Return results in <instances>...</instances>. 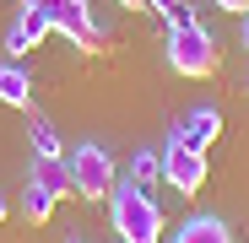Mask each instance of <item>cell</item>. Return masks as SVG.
<instances>
[{
	"label": "cell",
	"instance_id": "obj_1",
	"mask_svg": "<svg viewBox=\"0 0 249 243\" xmlns=\"http://www.w3.org/2000/svg\"><path fill=\"white\" fill-rule=\"evenodd\" d=\"M108 222H114L119 243H162V211H157V200L141 194L130 178H119L108 189Z\"/></svg>",
	"mask_w": 249,
	"mask_h": 243
},
{
	"label": "cell",
	"instance_id": "obj_5",
	"mask_svg": "<svg viewBox=\"0 0 249 243\" xmlns=\"http://www.w3.org/2000/svg\"><path fill=\"white\" fill-rule=\"evenodd\" d=\"M71 178H76V200H108V189L119 184V168H114V157L103 146H76L71 157Z\"/></svg>",
	"mask_w": 249,
	"mask_h": 243
},
{
	"label": "cell",
	"instance_id": "obj_2",
	"mask_svg": "<svg viewBox=\"0 0 249 243\" xmlns=\"http://www.w3.org/2000/svg\"><path fill=\"white\" fill-rule=\"evenodd\" d=\"M162 54H168V70H179V76H190V81L217 76V65H222L217 38L206 32L200 22H190V27H168V38H162Z\"/></svg>",
	"mask_w": 249,
	"mask_h": 243
},
{
	"label": "cell",
	"instance_id": "obj_9",
	"mask_svg": "<svg viewBox=\"0 0 249 243\" xmlns=\"http://www.w3.org/2000/svg\"><path fill=\"white\" fill-rule=\"evenodd\" d=\"M0 103H6V108H33V76L17 60L0 65Z\"/></svg>",
	"mask_w": 249,
	"mask_h": 243
},
{
	"label": "cell",
	"instance_id": "obj_14",
	"mask_svg": "<svg viewBox=\"0 0 249 243\" xmlns=\"http://www.w3.org/2000/svg\"><path fill=\"white\" fill-rule=\"evenodd\" d=\"M238 38H244V49H249V11L238 16Z\"/></svg>",
	"mask_w": 249,
	"mask_h": 243
},
{
	"label": "cell",
	"instance_id": "obj_15",
	"mask_svg": "<svg viewBox=\"0 0 249 243\" xmlns=\"http://www.w3.org/2000/svg\"><path fill=\"white\" fill-rule=\"evenodd\" d=\"M0 216H6V200H0Z\"/></svg>",
	"mask_w": 249,
	"mask_h": 243
},
{
	"label": "cell",
	"instance_id": "obj_8",
	"mask_svg": "<svg viewBox=\"0 0 249 243\" xmlns=\"http://www.w3.org/2000/svg\"><path fill=\"white\" fill-rule=\"evenodd\" d=\"M174 243H233V232H228V222L222 216H190L179 232H174Z\"/></svg>",
	"mask_w": 249,
	"mask_h": 243
},
{
	"label": "cell",
	"instance_id": "obj_10",
	"mask_svg": "<svg viewBox=\"0 0 249 243\" xmlns=\"http://www.w3.org/2000/svg\"><path fill=\"white\" fill-rule=\"evenodd\" d=\"M54 206H60V194H54V189H44L38 178H27V189H22V216H27V222H49V216H54Z\"/></svg>",
	"mask_w": 249,
	"mask_h": 243
},
{
	"label": "cell",
	"instance_id": "obj_13",
	"mask_svg": "<svg viewBox=\"0 0 249 243\" xmlns=\"http://www.w3.org/2000/svg\"><path fill=\"white\" fill-rule=\"evenodd\" d=\"M217 6H222V11H233V16H244V11H249V0H217Z\"/></svg>",
	"mask_w": 249,
	"mask_h": 243
},
{
	"label": "cell",
	"instance_id": "obj_7",
	"mask_svg": "<svg viewBox=\"0 0 249 243\" xmlns=\"http://www.w3.org/2000/svg\"><path fill=\"white\" fill-rule=\"evenodd\" d=\"M33 178L44 184V189H54L60 200L76 194V178H71V162L65 157H33Z\"/></svg>",
	"mask_w": 249,
	"mask_h": 243
},
{
	"label": "cell",
	"instance_id": "obj_11",
	"mask_svg": "<svg viewBox=\"0 0 249 243\" xmlns=\"http://www.w3.org/2000/svg\"><path fill=\"white\" fill-rule=\"evenodd\" d=\"M130 184H136L141 194H152V189L162 184V157H157V151H136V162H130Z\"/></svg>",
	"mask_w": 249,
	"mask_h": 243
},
{
	"label": "cell",
	"instance_id": "obj_3",
	"mask_svg": "<svg viewBox=\"0 0 249 243\" xmlns=\"http://www.w3.org/2000/svg\"><path fill=\"white\" fill-rule=\"evenodd\" d=\"M22 6H38V11L49 16V27L65 32L76 49H87V54L103 49V27H98V16H92L87 0H22Z\"/></svg>",
	"mask_w": 249,
	"mask_h": 243
},
{
	"label": "cell",
	"instance_id": "obj_4",
	"mask_svg": "<svg viewBox=\"0 0 249 243\" xmlns=\"http://www.w3.org/2000/svg\"><path fill=\"white\" fill-rule=\"evenodd\" d=\"M157 157H162V184H168L174 194H200L206 173H212V157H206L200 146H190V141L174 130V141L162 146Z\"/></svg>",
	"mask_w": 249,
	"mask_h": 243
},
{
	"label": "cell",
	"instance_id": "obj_6",
	"mask_svg": "<svg viewBox=\"0 0 249 243\" xmlns=\"http://www.w3.org/2000/svg\"><path fill=\"white\" fill-rule=\"evenodd\" d=\"M179 135H184L190 146H200V151H212L217 135H222V113H217V108H190L184 125H179Z\"/></svg>",
	"mask_w": 249,
	"mask_h": 243
},
{
	"label": "cell",
	"instance_id": "obj_12",
	"mask_svg": "<svg viewBox=\"0 0 249 243\" xmlns=\"http://www.w3.org/2000/svg\"><path fill=\"white\" fill-rule=\"evenodd\" d=\"M27 141H33V157H65V146H60V135H54V125H49L44 113H33Z\"/></svg>",
	"mask_w": 249,
	"mask_h": 243
}]
</instances>
